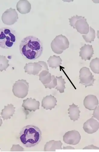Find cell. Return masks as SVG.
Returning a JSON list of instances; mask_svg holds the SVG:
<instances>
[{"label": "cell", "mask_w": 99, "mask_h": 152, "mask_svg": "<svg viewBox=\"0 0 99 152\" xmlns=\"http://www.w3.org/2000/svg\"><path fill=\"white\" fill-rule=\"evenodd\" d=\"M19 50L23 56L29 60H35L41 56L43 46L38 38L30 36L24 38L21 41Z\"/></svg>", "instance_id": "1"}, {"label": "cell", "mask_w": 99, "mask_h": 152, "mask_svg": "<svg viewBox=\"0 0 99 152\" xmlns=\"http://www.w3.org/2000/svg\"><path fill=\"white\" fill-rule=\"evenodd\" d=\"M19 134L21 142L27 148L33 147L38 145L42 139V132L40 129L32 125L24 126Z\"/></svg>", "instance_id": "2"}, {"label": "cell", "mask_w": 99, "mask_h": 152, "mask_svg": "<svg viewBox=\"0 0 99 152\" xmlns=\"http://www.w3.org/2000/svg\"><path fill=\"white\" fill-rule=\"evenodd\" d=\"M0 47L9 49L13 46L16 41L15 31L8 28H3L0 29Z\"/></svg>", "instance_id": "3"}, {"label": "cell", "mask_w": 99, "mask_h": 152, "mask_svg": "<svg viewBox=\"0 0 99 152\" xmlns=\"http://www.w3.org/2000/svg\"><path fill=\"white\" fill-rule=\"evenodd\" d=\"M70 25L81 34H87L89 32V25L86 19L82 16H74L69 18Z\"/></svg>", "instance_id": "4"}, {"label": "cell", "mask_w": 99, "mask_h": 152, "mask_svg": "<svg viewBox=\"0 0 99 152\" xmlns=\"http://www.w3.org/2000/svg\"><path fill=\"white\" fill-rule=\"evenodd\" d=\"M69 42L65 36L60 34L56 36L51 44L52 51L57 54L63 53L64 50L68 48Z\"/></svg>", "instance_id": "5"}, {"label": "cell", "mask_w": 99, "mask_h": 152, "mask_svg": "<svg viewBox=\"0 0 99 152\" xmlns=\"http://www.w3.org/2000/svg\"><path fill=\"white\" fill-rule=\"evenodd\" d=\"M29 88V83L26 80H19L14 84L12 91L15 96L23 98L27 95Z\"/></svg>", "instance_id": "6"}, {"label": "cell", "mask_w": 99, "mask_h": 152, "mask_svg": "<svg viewBox=\"0 0 99 152\" xmlns=\"http://www.w3.org/2000/svg\"><path fill=\"white\" fill-rule=\"evenodd\" d=\"M25 72L30 75L38 76L42 71L46 70L49 71L47 63L43 61L38 62L29 63L26 64L24 67Z\"/></svg>", "instance_id": "7"}, {"label": "cell", "mask_w": 99, "mask_h": 152, "mask_svg": "<svg viewBox=\"0 0 99 152\" xmlns=\"http://www.w3.org/2000/svg\"><path fill=\"white\" fill-rule=\"evenodd\" d=\"M79 78V83L84 85L85 88L93 86L95 80L90 69L86 67H82L80 69Z\"/></svg>", "instance_id": "8"}, {"label": "cell", "mask_w": 99, "mask_h": 152, "mask_svg": "<svg viewBox=\"0 0 99 152\" xmlns=\"http://www.w3.org/2000/svg\"><path fill=\"white\" fill-rule=\"evenodd\" d=\"M19 19L18 14L15 9L10 8L4 12L2 16V20L5 24L11 25L17 21Z\"/></svg>", "instance_id": "9"}, {"label": "cell", "mask_w": 99, "mask_h": 152, "mask_svg": "<svg viewBox=\"0 0 99 152\" xmlns=\"http://www.w3.org/2000/svg\"><path fill=\"white\" fill-rule=\"evenodd\" d=\"M81 139L80 133L75 130L67 132L63 136V141L65 143L73 145L78 144Z\"/></svg>", "instance_id": "10"}, {"label": "cell", "mask_w": 99, "mask_h": 152, "mask_svg": "<svg viewBox=\"0 0 99 152\" xmlns=\"http://www.w3.org/2000/svg\"><path fill=\"white\" fill-rule=\"evenodd\" d=\"M83 129L85 132L90 134L97 132L99 129V123L95 119L92 118L83 124Z\"/></svg>", "instance_id": "11"}, {"label": "cell", "mask_w": 99, "mask_h": 152, "mask_svg": "<svg viewBox=\"0 0 99 152\" xmlns=\"http://www.w3.org/2000/svg\"><path fill=\"white\" fill-rule=\"evenodd\" d=\"M40 105V103L39 101L30 98L23 100L22 107L25 110L35 112L37 110L39 109Z\"/></svg>", "instance_id": "12"}, {"label": "cell", "mask_w": 99, "mask_h": 152, "mask_svg": "<svg viewBox=\"0 0 99 152\" xmlns=\"http://www.w3.org/2000/svg\"><path fill=\"white\" fill-rule=\"evenodd\" d=\"M85 107L90 110H94L98 105L99 102L97 97L93 95L86 96L83 101Z\"/></svg>", "instance_id": "13"}, {"label": "cell", "mask_w": 99, "mask_h": 152, "mask_svg": "<svg viewBox=\"0 0 99 152\" xmlns=\"http://www.w3.org/2000/svg\"><path fill=\"white\" fill-rule=\"evenodd\" d=\"M80 49V51L79 52L80 56L81 57L82 60H84L85 61L90 60L94 54L92 46L89 44H85Z\"/></svg>", "instance_id": "14"}, {"label": "cell", "mask_w": 99, "mask_h": 152, "mask_svg": "<svg viewBox=\"0 0 99 152\" xmlns=\"http://www.w3.org/2000/svg\"><path fill=\"white\" fill-rule=\"evenodd\" d=\"M57 101L56 98L54 96L50 95L44 97L42 101V107L46 110H52L54 109L57 105Z\"/></svg>", "instance_id": "15"}, {"label": "cell", "mask_w": 99, "mask_h": 152, "mask_svg": "<svg viewBox=\"0 0 99 152\" xmlns=\"http://www.w3.org/2000/svg\"><path fill=\"white\" fill-rule=\"evenodd\" d=\"M17 10L21 14H26L29 13L31 9L30 3L27 0H21L16 5Z\"/></svg>", "instance_id": "16"}, {"label": "cell", "mask_w": 99, "mask_h": 152, "mask_svg": "<svg viewBox=\"0 0 99 152\" xmlns=\"http://www.w3.org/2000/svg\"><path fill=\"white\" fill-rule=\"evenodd\" d=\"M62 145L63 143L60 141L51 140L46 143L44 151L47 152H55L56 149H62Z\"/></svg>", "instance_id": "17"}, {"label": "cell", "mask_w": 99, "mask_h": 152, "mask_svg": "<svg viewBox=\"0 0 99 152\" xmlns=\"http://www.w3.org/2000/svg\"><path fill=\"white\" fill-rule=\"evenodd\" d=\"M70 107L68 110V113L69 115V117L71 120L74 122L78 120L80 116V113L81 112L79 110V107L73 103L72 105H69Z\"/></svg>", "instance_id": "18"}, {"label": "cell", "mask_w": 99, "mask_h": 152, "mask_svg": "<svg viewBox=\"0 0 99 152\" xmlns=\"http://www.w3.org/2000/svg\"><path fill=\"white\" fill-rule=\"evenodd\" d=\"M15 108L11 104L4 106V108L2 110L1 113V115L4 121L10 119L11 117L13 116L15 112Z\"/></svg>", "instance_id": "19"}, {"label": "cell", "mask_w": 99, "mask_h": 152, "mask_svg": "<svg viewBox=\"0 0 99 152\" xmlns=\"http://www.w3.org/2000/svg\"><path fill=\"white\" fill-rule=\"evenodd\" d=\"M38 76L39 77V80L44 85L49 84L52 80V75L49 71L43 70Z\"/></svg>", "instance_id": "20"}, {"label": "cell", "mask_w": 99, "mask_h": 152, "mask_svg": "<svg viewBox=\"0 0 99 152\" xmlns=\"http://www.w3.org/2000/svg\"><path fill=\"white\" fill-rule=\"evenodd\" d=\"M62 60L60 56L54 55L51 56L47 61L48 64L50 67L56 69L62 64Z\"/></svg>", "instance_id": "21"}, {"label": "cell", "mask_w": 99, "mask_h": 152, "mask_svg": "<svg viewBox=\"0 0 99 152\" xmlns=\"http://www.w3.org/2000/svg\"><path fill=\"white\" fill-rule=\"evenodd\" d=\"M57 80V85L55 89L59 91L60 93H63L65 92V89L66 88L65 84L66 82L65 80L63 78L62 76L59 77H56Z\"/></svg>", "instance_id": "22"}, {"label": "cell", "mask_w": 99, "mask_h": 152, "mask_svg": "<svg viewBox=\"0 0 99 152\" xmlns=\"http://www.w3.org/2000/svg\"><path fill=\"white\" fill-rule=\"evenodd\" d=\"M95 30L90 27L88 33L86 35H82V37L86 42L91 43L92 42L94 41L95 37Z\"/></svg>", "instance_id": "23"}, {"label": "cell", "mask_w": 99, "mask_h": 152, "mask_svg": "<svg viewBox=\"0 0 99 152\" xmlns=\"http://www.w3.org/2000/svg\"><path fill=\"white\" fill-rule=\"evenodd\" d=\"M90 67L94 73L99 74V58L93 59L90 63Z\"/></svg>", "instance_id": "24"}, {"label": "cell", "mask_w": 99, "mask_h": 152, "mask_svg": "<svg viewBox=\"0 0 99 152\" xmlns=\"http://www.w3.org/2000/svg\"><path fill=\"white\" fill-rule=\"evenodd\" d=\"M9 61L5 56H0V71L1 72L4 70L6 71V69L9 66Z\"/></svg>", "instance_id": "25"}, {"label": "cell", "mask_w": 99, "mask_h": 152, "mask_svg": "<svg viewBox=\"0 0 99 152\" xmlns=\"http://www.w3.org/2000/svg\"><path fill=\"white\" fill-rule=\"evenodd\" d=\"M57 80L54 75H52V80L51 82L49 84L44 85L46 88H48L49 89H51L52 88H55L57 86Z\"/></svg>", "instance_id": "26"}, {"label": "cell", "mask_w": 99, "mask_h": 152, "mask_svg": "<svg viewBox=\"0 0 99 152\" xmlns=\"http://www.w3.org/2000/svg\"><path fill=\"white\" fill-rule=\"evenodd\" d=\"M92 118L96 119L99 123V106H98L94 110Z\"/></svg>", "instance_id": "27"}, {"label": "cell", "mask_w": 99, "mask_h": 152, "mask_svg": "<svg viewBox=\"0 0 99 152\" xmlns=\"http://www.w3.org/2000/svg\"><path fill=\"white\" fill-rule=\"evenodd\" d=\"M10 151H24V148L19 144L13 145Z\"/></svg>", "instance_id": "28"}, {"label": "cell", "mask_w": 99, "mask_h": 152, "mask_svg": "<svg viewBox=\"0 0 99 152\" xmlns=\"http://www.w3.org/2000/svg\"><path fill=\"white\" fill-rule=\"evenodd\" d=\"M83 149H99V148L91 145L85 147Z\"/></svg>", "instance_id": "29"}, {"label": "cell", "mask_w": 99, "mask_h": 152, "mask_svg": "<svg viewBox=\"0 0 99 152\" xmlns=\"http://www.w3.org/2000/svg\"><path fill=\"white\" fill-rule=\"evenodd\" d=\"M63 149H74L75 148H74L71 146H67V147H64L63 148Z\"/></svg>", "instance_id": "30"}, {"label": "cell", "mask_w": 99, "mask_h": 152, "mask_svg": "<svg viewBox=\"0 0 99 152\" xmlns=\"http://www.w3.org/2000/svg\"><path fill=\"white\" fill-rule=\"evenodd\" d=\"M97 36L98 39H99V30L97 31Z\"/></svg>", "instance_id": "31"}]
</instances>
